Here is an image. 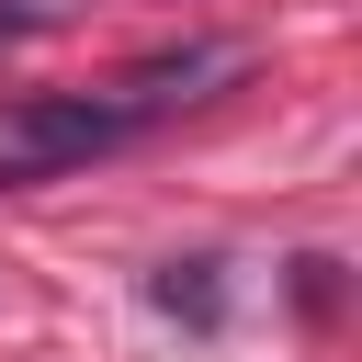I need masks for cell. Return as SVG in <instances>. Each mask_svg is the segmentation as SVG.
<instances>
[{
	"mask_svg": "<svg viewBox=\"0 0 362 362\" xmlns=\"http://www.w3.org/2000/svg\"><path fill=\"white\" fill-rule=\"evenodd\" d=\"M113 136H124V102H68V90L0 102V192L68 181V170H79V158H102Z\"/></svg>",
	"mask_w": 362,
	"mask_h": 362,
	"instance_id": "cell-1",
	"label": "cell"
}]
</instances>
